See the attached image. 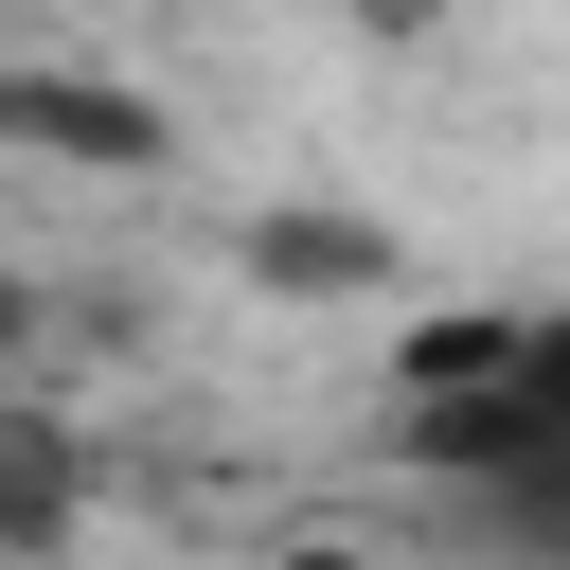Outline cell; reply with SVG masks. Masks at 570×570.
Listing matches in <instances>:
<instances>
[{
    "instance_id": "3",
    "label": "cell",
    "mask_w": 570,
    "mask_h": 570,
    "mask_svg": "<svg viewBox=\"0 0 570 570\" xmlns=\"http://www.w3.org/2000/svg\"><path fill=\"white\" fill-rule=\"evenodd\" d=\"M285 570H374V552H285Z\"/></svg>"
},
{
    "instance_id": "2",
    "label": "cell",
    "mask_w": 570,
    "mask_h": 570,
    "mask_svg": "<svg viewBox=\"0 0 570 570\" xmlns=\"http://www.w3.org/2000/svg\"><path fill=\"white\" fill-rule=\"evenodd\" d=\"M71 517H89V445H71L53 410H0V570L71 552Z\"/></svg>"
},
{
    "instance_id": "1",
    "label": "cell",
    "mask_w": 570,
    "mask_h": 570,
    "mask_svg": "<svg viewBox=\"0 0 570 570\" xmlns=\"http://www.w3.org/2000/svg\"><path fill=\"white\" fill-rule=\"evenodd\" d=\"M392 445H410L517 570H570V303L428 338L410 392H392Z\"/></svg>"
}]
</instances>
